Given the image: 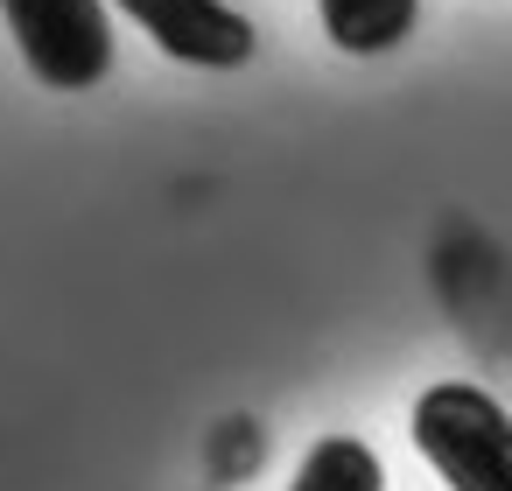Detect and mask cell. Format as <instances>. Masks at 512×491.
<instances>
[{"label": "cell", "instance_id": "6da1fadb", "mask_svg": "<svg viewBox=\"0 0 512 491\" xmlns=\"http://www.w3.org/2000/svg\"><path fill=\"white\" fill-rule=\"evenodd\" d=\"M414 449L449 491H512V442H505V407L470 386V379H435L414 393Z\"/></svg>", "mask_w": 512, "mask_h": 491}, {"label": "cell", "instance_id": "277c9868", "mask_svg": "<svg viewBox=\"0 0 512 491\" xmlns=\"http://www.w3.org/2000/svg\"><path fill=\"white\" fill-rule=\"evenodd\" d=\"M323 15V36L351 57H379V50H400L414 36V15L421 0H316Z\"/></svg>", "mask_w": 512, "mask_h": 491}, {"label": "cell", "instance_id": "7a4b0ae2", "mask_svg": "<svg viewBox=\"0 0 512 491\" xmlns=\"http://www.w3.org/2000/svg\"><path fill=\"white\" fill-rule=\"evenodd\" d=\"M22 64L50 92H92L113 71V22L106 0H0Z\"/></svg>", "mask_w": 512, "mask_h": 491}, {"label": "cell", "instance_id": "5b68a950", "mask_svg": "<svg viewBox=\"0 0 512 491\" xmlns=\"http://www.w3.org/2000/svg\"><path fill=\"white\" fill-rule=\"evenodd\" d=\"M288 491H386V470L365 435H316L302 449Z\"/></svg>", "mask_w": 512, "mask_h": 491}, {"label": "cell", "instance_id": "3957f363", "mask_svg": "<svg viewBox=\"0 0 512 491\" xmlns=\"http://www.w3.org/2000/svg\"><path fill=\"white\" fill-rule=\"evenodd\" d=\"M120 15L148 29V43L197 71H239L253 57V22L232 0H120Z\"/></svg>", "mask_w": 512, "mask_h": 491}]
</instances>
